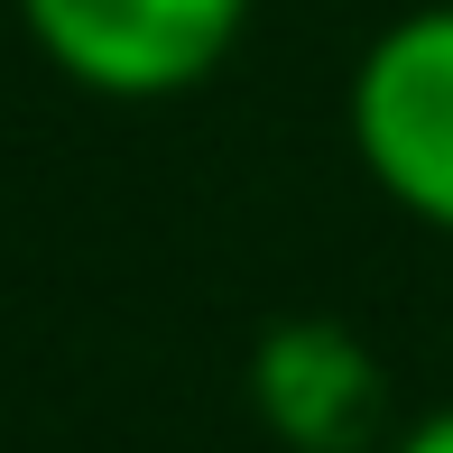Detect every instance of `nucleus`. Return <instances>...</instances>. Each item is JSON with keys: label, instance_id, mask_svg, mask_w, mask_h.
I'll return each mask as SVG.
<instances>
[{"label": "nucleus", "instance_id": "f03ea898", "mask_svg": "<svg viewBox=\"0 0 453 453\" xmlns=\"http://www.w3.org/2000/svg\"><path fill=\"white\" fill-rule=\"evenodd\" d=\"M28 47L102 102H176L232 65L250 0H19Z\"/></svg>", "mask_w": 453, "mask_h": 453}, {"label": "nucleus", "instance_id": "f257e3e1", "mask_svg": "<svg viewBox=\"0 0 453 453\" xmlns=\"http://www.w3.org/2000/svg\"><path fill=\"white\" fill-rule=\"evenodd\" d=\"M352 167L407 222L453 241V0H417L352 56L342 84Z\"/></svg>", "mask_w": 453, "mask_h": 453}, {"label": "nucleus", "instance_id": "7ed1b4c3", "mask_svg": "<svg viewBox=\"0 0 453 453\" xmlns=\"http://www.w3.org/2000/svg\"><path fill=\"white\" fill-rule=\"evenodd\" d=\"M250 417L269 426L287 453H370L388 417L380 352L334 315H278L250 342Z\"/></svg>", "mask_w": 453, "mask_h": 453}, {"label": "nucleus", "instance_id": "20e7f679", "mask_svg": "<svg viewBox=\"0 0 453 453\" xmlns=\"http://www.w3.org/2000/svg\"><path fill=\"white\" fill-rule=\"evenodd\" d=\"M380 453H453V407H435V417H417V426H398Z\"/></svg>", "mask_w": 453, "mask_h": 453}]
</instances>
